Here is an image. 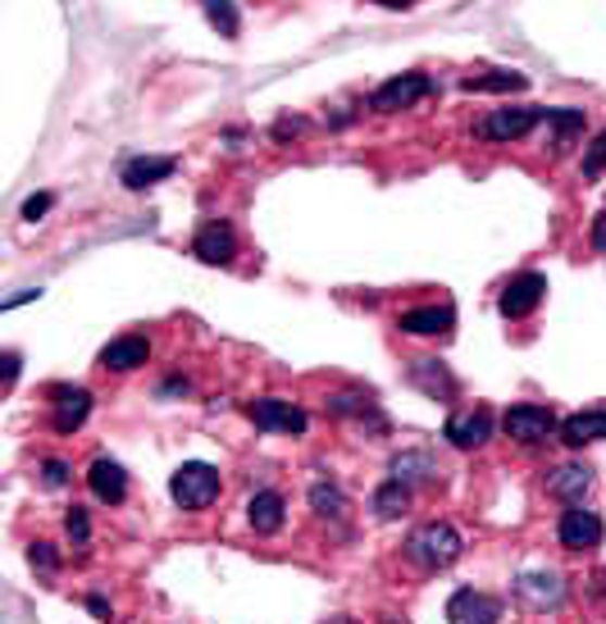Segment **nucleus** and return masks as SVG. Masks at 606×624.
<instances>
[{"mask_svg":"<svg viewBox=\"0 0 606 624\" xmlns=\"http://www.w3.org/2000/svg\"><path fill=\"white\" fill-rule=\"evenodd\" d=\"M406 561L415 565V570H425V574H438V570H447L460 551H465V542H460V534L452 529L447 520H429V524H419V529L406 538Z\"/></svg>","mask_w":606,"mask_h":624,"instance_id":"obj_1","label":"nucleus"},{"mask_svg":"<svg viewBox=\"0 0 606 624\" xmlns=\"http://www.w3.org/2000/svg\"><path fill=\"white\" fill-rule=\"evenodd\" d=\"M169 492L182 511H205V507H215L219 492H224V478L215 465H205V461H188V465H178L174 478H169Z\"/></svg>","mask_w":606,"mask_h":624,"instance_id":"obj_2","label":"nucleus"},{"mask_svg":"<svg viewBox=\"0 0 606 624\" xmlns=\"http://www.w3.org/2000/svg\"><path fill=\"white\" fill-rule=\"evenodd\" d=\"M539 124H543V105H502V110H488L483 118H475V137L510 147V141H525Z\"/></svg>","mask_w":606,"mask_h":624,"instance_id":"obj_3","label":"nucleus"},{"mask_svg":"<svg viewBox=\"0 0 606 624\" xmlns=\"http://www.w3.org/2000/svg\"><path fill=\"white\" fill-rule=\"evenodd\" d=\"M502 428H506L510 442H520V447H543L561 424H556L552 405H543V401H516V405H510V411L502 415Z\"/></svg>","mask_w":606,"mask_h":624,"instance_id":"obj_4","label":"nucleus"},{"mask_svg":"<svg viewBox=\"0 0 606 624\" xmlns=\"http://www.w3.org/2000/svg\"><path fill=\"white\" fill-rule=\"evenodd\" d=\"M602 534H606L602 515L589 511L584 501H570L561 511V520H556V542L566 551H593V547H602Z\"/></svg>","mask_w":606,"mask_h":624,"instance_id":"obj_5","label":"nucleus"},{"mask_svg":"<svg viewBox=\"0 0 606 624\" xmlns=\"http://www.w3.org/2000/svg\"><path fill=\"white\" fill-rule=\"evenodd\" d=\"M438 83L429 74H402V78H388L383 87H375V96H369V110L375 114H402L411 110L415 101H425V96H433Z\"/></svg>","mask_w":606,"mask_h":624,"instance_id":"obj_6","label":"nucleus"},{"mask_svg":"<svg viewBox=\"0 0 606 624\" xmlns=\"http://www.w3.org/2000/svg\"><path fill=\"white\" fill-rule=\"evenodd\" d=\"M247 420L255 428H265V434H306V424H311L306 411L288 397H255L247 405Z\"/></svg>","mask_w":606,"mask_h":624,"instance_id":"obj_7","label":"nucleus"},{"mask_svg":"<svg viewBox=\"0 0 606 624\" xmlns=\"http://www.w3.org/2000/svg\"><path fill=\"white\" fill-rule=\"evenodd\" d=\"M46 405H51V428L60 438L78 434L91 415V392L87 388H74V383H55L51 392H46Z\"/></svg>","mask_w":606,"mask_h":624,"instance_id":"obj_8","label":"nucleus"},{"mask_svg":"<svg viewBox=\"0 0 606 624\" xmlns=\"http://www.w3.org/2000/svg\"><path fill=\"white\" fill-rule=\"evenodd\" d=\"M543 297H547V278L543 274H533V270H525V274H516L506 287H502V297H497V310L506 320H529L533 310L543 305Z\"/></svg>","mask_w":606,"mask_h":624,"instance_id":"obj_9","label":"nucleus"},{"mask_svg":"<svg viewBox=\"0 0 606 624\" xmlns=\"http://www.w3.org/2000/svg\"><path fill=\"white\" fill-rule=\"evenodd\" d=\"M192 255L201 265H232V255H238V228L228 220H205L192 237Z\"/></svg>","mask_w":606,"mask_h":624,"instance_id":"obj_10","label":"nucleus"},{"mask_svg":"<svg viewBox=\"0 0 606 624\" xmlns=\"http://www.w3.org/2000/svg\"><path fill=\"white\" fill-rule=\"evenodd\" d=\"M147 360H151V338H147V333H124V338H114V342L101 347L97 365L105 374H132V370H142Z\"/></svg>","mask_w":606,"mask_h":624,"instance_id":"obj_11","label":"nucleus"},{"mask_svg":"<svg viewBox=\"0 0 606 624\" xmlns=\"http://www.w3.org/2000/svg\"><path fill=\"white\" fill-rule=\"evenodd\" d=\"M442 438H447L452 447H460V451H479V447H488V438H493V415H488L483 405H475V411H456L447 420V428H442Z\"/></svg>","mask_w":606,"mask_h":624,"instance_id":"obj_12","label":"nucleus"},{"mask_svg":"<svg viewBox=\"0 0 606 624\" xmlns=\"http://www.w3.org/2000/svg\"><path fill=\"white\" fill-rule=\"evenodd\" d=\"M516 597L529 607V611H552V607H561V597H566V579L556 570H539V574H520L516 579Z\"/></svg>","mask_w":606,"mask_h":624,"instance_id":"obj_13","label":"nucleus"},{"mask_svg":"<svg viewBox=\"0 0 606 624\" xmlns=\"http://www.w3.org/2000/svg\"><path fill=\"white\" fill-rule=\"evenodd\" d=\"M392 478H402V484H411V488H438L442 484V465H438L433 451L411 447L402 455H392Z\"/></svg>","mask_w":606,"mask_h":624,"instance_id":"obj_14","label":"nucleus"},{"mask_svg":"<svg viewBox=\"0 0 606 624\" xmlns=\"http://www.w3.org/2000/svg\"><path fill=\"white\" fill-rule=\"evenodd\" d=\"M456 324L452 305H415V310H402L397 315V328L406 338H447Z\"/></svg>","mask_w":606,"mask_h":624,"instance_id":"obj_15","label":"nucleus"},{"mask_svg":"<svg viewBox=\"0 0 606 624\" xmlns=\"http://www.w3.org/2000/svg\"><path fill=\"white\" fill-rule=\"evenodd\" d=\"M247 524H251V529L261 534V538H274V534L288 524V501H283V492H278V488H261V492H255V497L247 501Z\"/></svg>","mask_w":606,"mask_h":624,"instance_id":"obj_16","label":"nucleus"},{"mask_svg":"<svg viewBox=\"0 0 606 624\" xmlns=\"http://www.w3.org/2000/svg\"><path fill=\"white\" fill-rule=\"evenodd\" d=\"M406 378H411L425 397H433V401H452V397H456V378H452L447 365H442V360H433V355L406 360Z\"/></svg>","mask_w":606,"mask_h":624,"instance_id":"obj_17","label":"nucleus"},{"mask_svg":"<svg viewBox=\"0 0 606 624\" xmlns=\"http://www.w3.org/2000/svg\"><path fill=\"white\" fill-rule=\"evenodd\" d=\"M87 488L97 501H105V507H119V501L128 497V474L119 461H105V455H97V461L87 465Z\"/></svg>","mask_w":606,"mask_h":624,"instance_id":"obj_18","label":"nucleus"},{"mask_svg":"<svg viewBox=\"0 0 606 624\" xmlns=\"http://www.w3.org/2000/svg\"><path fill=\"white\" fill-rule=\"evenodd\" d=\"M447 620H456V624H465V620L493 624V620H502V602H497V597L475 592V588H456L452 602H447Z\"/></svg>","mask_w":606,"mask_h":624,"instance_id":"obj_19","label":"nucleus"},{"mask_svg":"<svg viewBox=\"0 0 606 624\" xmlns=\"http://www.w3.org/2000/svg\"><path fill=\"white\" fill-rule=\"evenodd\" d=\"M174 170H178V160H174V155H137V160H128V164H124V187L142 191V187H151V183L174 178Z\"/></svg>","mask_w":606,"mask_h":624,"instance_id":"obj_20","label":"nucleus"},{"mask_svg":"<svg viewBox=\"0 0 606 624\" xmlns=\"http://www.w3.org/2000/svg\"><path fill=\"white\" fill-rule=\"evenodd\" d=\"M606 438V411H575L561 420V442L566 447H593Z\"/></svg>","mask_w":606,"mask_h":624,"instance_id":"obj_21","label":"nucleus"},{"mask_svg":"<svg viewBox=\"0 0 606 624\" xmlns=\"http://www.w3.org/2000/svg\"><path fill=\"white\" fill-rule=\"evenodd\" d=\"M584 118H589V110H575V105H556V110H543V124L552 128V147L556 151H566L570 141L584 133Z\"/></svg>","mask_w":606,"mask_h":624,"instance_id":"obj_22","label":"nucleus"},{"mask_svg":"<svg viewBox=\"0 0 606 624\" xmlns=\"http://www.w3.org/2000/svg\"><path fill=\"white\" fill-rule=\"evenodd\" d=\"M593 488V470L589 465H561L547 474V492L561 501H584V492Z\"/></svg>","mask_w":606,"mask_h":624,"instance_id":"obj_23","label":"nucleus"},{"mask_svg":"<svg viewBox=\"0 0 606 624\" xmlns=\"http://www.w3.org/2000/svg\"><path fill=\"white\" fill-rule=\"evenodd\" d=\"M375 515L379 520H402L406 515V507H411V484H402V478H388V484L375 492Z\"/></svg>","mask_w":606,"mask_h":624,"instance_id":"obj_24","label":"nucleus"},{"mask_svg":"<svg viewBox=\"0 0 606 624\" xmlns=\"http://www.w3.org/2000/svg\"><path fill=\"white\" fill-rule=\"evenodd\" d=\"M311 511L319 515V520H342L346 515V497H342V488L338 484H311Z\"/></svg>","mask_w":606,"mask_h":624,"instance_id":"obj_25","label":"nucleus"},{"mask_svg":"<svg viewBox=\"0 0 606 624\" xmlns=\"http://www.w3.org/2000/svg\"><path fill=\"white\" fill-rule=\"evenodd\" d=\"M465 91H525L529 87V78L525 74H510V68H497V74H479V78H465L460 83Z\"/></svg>","mask_w":606,"mask_h":624,"instance_id":"obj_26","label":"nucleus"},{"mask_svg":"<svg viewBox=\"0 0 606 624\" xmlns=\"http://www.w3.org/2000/svg\"><path fill=\"white\" fill-rule=\"evenodd\" d=\"M205 5V18H210V28H219V37H238L242 33V18H238V5L232 0H201Z\"/></svg>","mask_w":606,"mask_h":624,"instance_id":"obj_27","label":"nucleus"},{"mask_svg":"<svg viewBox=\"0 0 606 624\" xmlns=\"http://www.w3.org/2000/svg\"><path fill=\"white\" fill-rule=\"evenodd\" d=\"M324 411L338 415V420H365L369 411H375V401H369V392H333L329 401H324Z\"/></svg>","mask_w":606,"mask_h":624,"instance_id":"obj_28","label":"nucleus"},{"mask_svg":"<svg viewBox=\"0 0 606 624\" xmlns=\"http://www.w3.org/2000/svg\"><path fill=\"white\" fill-rule=\"evenodd\" d=\"M606 174V128L589 141L584 147V160H579V178H589V183H597Z\"/></svg>","mask_w":606,"mask_h":624,"instance_id":"obj_29","label":"nucleus"},{"mask_svg":"<svg viewBox=\"0 0 606 624\" xmlns=\"http://www.w3.org/2000/svg\"><path fill=\"white\" fill-rule=\"evenodd\" d=\"M64 534H68V542H74V547H87V542H91V520H87L83 507H74V511L64 515Z\"/></svg>","mask_w":606,"mask_h":624,"instance_id":"obj_30","label":"nucleus"},{"mask_svg":"<svg viewBox=\"0 0 606 624\" xmlns=\"http://www.w3.org/2000/svg\"><path fill=\"white\" fill-rule=\"evenodd\" d=\"M28 557H33V565H37V570H46V574H55V570H60V551H55V542H33Z\"/></svg>","mask_w":606,"mask_h":624,"instance_id":"obj_31","label":"nucleus"},{"mask_svg":"<svg viewBox=\"0 0 606 624\" xmlns=\"http://www.w3.org/2000/svg\"><path fill=\"white\" fill-rule=\"evenodd\" d=\"M55 205V197H51V191H37V197H28V201H23V210H18V220H28V224H37L41 220V214L46 210H51Z\"/></svg>","mask_w":606,"mask_h":624,"instance_id":"obj_32","label":"nucleus"},{"mask_svg":"<svg viewBox=\"0 0 606 624\" xmlns=\"http://www.w3.org/2000/svg\"><path fill=\"white\" fill-rule=\"evenodd\" d=\"M41 484L46 488H64L68 484V465L64 461H41Z\"/></svg>","mask_w":606,"mask_h":624,"instance_id":"obj_33","label":"nucleus"},{"mask_svg":"<svg viewBox=\"0 0 606 624\" xmlns=\"http://www.w3.org/2000/svg\"><path fill=\"white\" fill-rule=\"evenodd\" d=\"M589 247L593 251H606V205H602V214L593 220V233H589Z\"/></svg>","mask_w":606,"mask_h":624,"instance_id":"obj_34","label":"nucleus"},{"mask_svg":"<svg viewBox=\"0 0 606 624\" xmlns=\"http://www.w3.org/2000/svg\"><path fill=\"white\" fill-rule=\"evenodd\" d=\"M18 378V351H5V388H14Z\"/></svg>","mask_w":606,"mask_h":624,"instance_id":"obj_35","label":"nucleus"},{"mask_svg":"<svg viewBox=\"0 0 606 624\" xmlns=\"http://www.w3.org/2000/svg\"><path fill=\"white\" fill-rule=\"evenodd\" d=\"M37 297H41V292H37V287H28V292H18V297H10V301H5V310L23 305V301H37Z\"/></svg>","mask_w":606,"mask_h":624,"instance_id":"obj_36","label":"nucleus"},{"mask_svg":"<svg viewBox=\"0 0 606 624\" xmlns=\"http://www.w3.org/2000/svg\"><path fill=\"white\" fill-rule=\"evenodd\" d=\"M87 607H91V615H110V602H105V597H87Z\"/></svg>","mask_w":606,"mask_h":624,"instance_id":"obj_37","label":"nucleus"},{"mask_svg":"<svg viewBox=\"0 0 606 624\" xmlns=\"http://www.w3.org/2000/svg\"><path fill=\"white\" fill-rule=\"evenodd\" d=\"M375 5H383V10H406V5H415V0H375Z\"/></svg>","mask_w":606,"mask_h":624,"instance_id":"obj_38","label":"nucleus"}]
</instances>
